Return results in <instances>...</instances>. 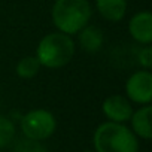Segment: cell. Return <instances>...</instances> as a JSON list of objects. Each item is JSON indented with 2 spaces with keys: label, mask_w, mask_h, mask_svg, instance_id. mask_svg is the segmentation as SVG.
<instances>
[{
  "label": "cell",
  "mask_w": 152,
  "mask_h": 152,
  "mask_svg": "<svg viewBox=\"0 0 152 152\" xmlns=\"http://www.w3.org/2000/svg\"><path fill=\"white\" fill-rule=\"evenodd\" d=\"M125 93L128 99L139 104H148L152 100V75L149 70L133 73L127 84Z\"/></svg>",
  "instance_id": "5b68a950"
},
{
  "label": "cell",
  "mask_w": 152,
  "mask_h": 152,
  "mask_svg": "<svg viewBox=\"0 0 152 152\" xmlns=\"http://www.w3.org/2000/svg\"><path fill=\"white\" fill-rule=\"evenodd\" d=\"M128 30L131 37L143 45H149L152 42V15L148 11L136 14L128 24Z\"/></svg>",
  "instance_id": "52a82bcc"
},
{
  "label": "cell",
  "mask_w": 152,
  "mask_h": 152,
  "mask_svg": "<svg viewBox=\"0 0 152 152\" xmlns=\"http://www.w3.org/2000/svg\"><path fill=\"white\" fill-rule=\"evenodd\" d=\"M97 152H137L139 143L133 131L119 122H103L94 133Z\"/></svg>",
  "instance_id": "7a4b0ae2"
},
{
  "label": "cell",
  "mask_w": 152,
  "mask_h": 152,
  "mask_svg": "<svg viewBox=\"0 0 152 152\" xmlns=\"http://www.w3.org/2000/svg\"><path fill=\"white\" fill-rule=\"evenodd\" d=\"M57 122L51 112L45 109H36L26 113L21 118V130L27 139L45 140L55 131Z\"/></svg>",
  "instance_id": "277c9868"
},
{
  "label": "cell",
  "mask_w": 152,
  "mask_h": 152,
  "mask_svg": "<svg viewBox=\"0 0 152 152\" xmlns=\"http://www.w3.org/2000/svg\"><path fill=\"white\" fill-rule=\"evenodd\" d=\"M103 113L112 121V122H125L131 118L133 109L124 96H109L103 102Z\"/></svg>",
  "instance_id": "8992f818"
},
{
  "label": "cell",
  "mask_w": 152,
  "mask_h": 152,
  "mask_svg": "<svg viewBox=\"0 0 152 152\" xmlns=\"http://www.w3.org/2000/svg\"><path fill=\"white\" fill-rule=\"evenodd\" d=\"M75 54V43L69 34L64 33H51L45 36L36 51V58L40 66L48 69H58L66 66Z\"/></svg>",
  "instance_id": "3957f363"
},
{
  "label": "cell",
  "mask_w": 152,
  "mask_h": 152,
  "mask_svg": "<svg viewBox=\"0 0 152 152\" xmlns=\"http://www.w3.org/2000/svg\"><path fill=\"white\" fill-rule=\"evenodd\" d=\"M91 5L88 0H55L52 6V23L64 34H76L91 18Z\"/></svg>",
  "instance_id": "6da1fadb"
},
{
  "label": "cell",
  "mask_w": 152,
  "mask_h": 152,
  "mask_svg": "<svg viewBox=\"0 0 152 152\" xmlns=\"http://www.w3.org/2000/svg\"><path fill=\"white\" fill-rule=\"evenodd\" d=\"M139 63L146 70H149V67L152 66V48L149 45H146L143 49H140V52H139Z\"/></svg>",
  "instance_id": "5bb4252c"
},
{
  "label": "cell",
  "mask_w": 152,
  "mask_h": 152,
  "mask_svg": "<svg viewBox=\"0 0 152 152\" xmlns=\"http://www.w3.org/2000/svg\"><path fill=\"white\" fill-rule=\"evenodd\" d=\"M14 137H15V125H14V122L9 118L0 115V148L8 146L12 142Z\"/></svg>",
  "instance_id": "7c38bea8"
},
{
  "label": "cell",
  "mask_w": 152,
  "mask_h": 152,
  "mask_svg": "<svg viewBox=\"0 0 152 152\" xmlns=\"http://www.w3.org/2000/svg\"><path fill=\"white\" fill-rule=\"evenodd\" d=\"M103 31L96 26H85L79 31V43L87 52H97L103 46Z\"/></svg>",
  "instance_id": "30bf717a"
},
{
  "label": "cell",
  "mask_w": 152,
  "mask_h": 152,
  "mask_svg": "<svg viewBox=\"0 0 152 152\" xmlns=\"http://www.w3.org/2000/svg\"><path fill=\"white\" fill-rule=\"evenodd\" d=\"M40 69V63L36 57H24L23 60H20V63L17 64V75L20 78H24V79H30L33 76L37 75Z\"/></svg>",
  "instance_id": "8fae6325"
},
{
  "label": "cell",
  "mask_w": 152,
  "mask_h": 152,
  "mask_svg": "<svg viewBox=\"0 0 152 152\" xmlns=\"http://www.w3.org/2000/svg\"><path fill=\"white\" fill-rule=\"evenodd\" d=\"M100 15L112 23L121 21L127 12V0H96Z\"/></svg>",
  "instance_id": "ba28073f"
},
{
  "label": "cell",
  "mask_w": 152,
  "mask_h": 152,
  "mask_svg": "<svg viewBox=\"0 0 152 152\" xmlns=\"http://www.w3.org/2000/svg\"><path fill=\"white\" fill-rule=\"evenodd\" d=\"M151 116H152V107L149 104L140 107L131 115V125L137 136L143 139H151L152 136V127H151Z\"/></svg>",
  "instance_id": "9c48e42d"
},
{
  "label": "cell",
  "mask_w": 152,
  "mask_h": 152,
  "mask_svg": "<svg viewBox=\"0 0 152 152\" xmlns=\"http://www.w3.org/2000/svg\"><path fill=\"white\" fill-rule=\"evenodd\" d=\"M14 152H46L45 146L40 145L37 140H31V139H23L15 145Z\"/></svg>",
  "instance_id": "4fadbf2b"
}]
</instances>
